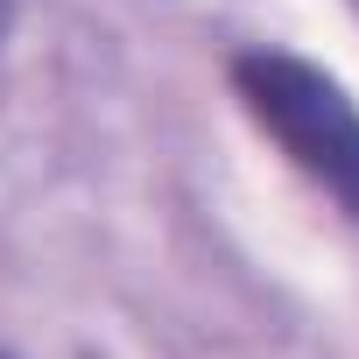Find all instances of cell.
<instances>
[{
	"mask_svg": "<svg viewBox=\"0 0 359 359\" xmlns=\"http://www.w3.org/2000/svg\"><path fill=\"white\" fill-rule=\"evenodd\" d=\"M0 359H8V352H0Z\"/></svg>",
	"mask_w": 359,
	"mask_h": 359,
	"instance_id": "3957f363",
	"label": "cell"
},
{
	"mask_svg": "<svg viewBox=\"0 0 359 359\" xmlns=\"http://www.w3.org/2000/svg\"><path fill=\"white\" fill-rule=\"evenodd\" d=\"M8 22H15V0H0V43H8Z\"/></svg>",
	"mask_w": 359,
	"mask_h": 359,
	"instance_id": "7a4b0ae2",
	"label": "cell"
},
{
	"mask_svg": "<svg viewBox=\"0 0 359 359\" xmlns=\"http://www.w3.org/2000/svg\"><path fill=\"white\" fill-rule=\"evenodd\" d=\"M233 92H240L247 120L359 226V106H352V92L289 50H240Z\"/></svg>",
	"mask_w": 359,
	"mask_h": 359,
	"instance_id": "6da1fadb",
	"label": "cell"
}]
</instances>
